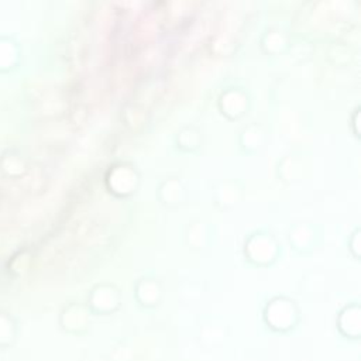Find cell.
Masks as SVG:
<instances>
[{"instance_id": "6da1fadb", "label": "cell", "mask_w": 361, "mask_h": 361, "mask_svg": "<svg viewBox=\"0 0 361 361\" xmlns=\"http://www.w3.org/2000/svg\"><path fill=\"white\" fill-rule=\"evenodd\" d=\"M18 61V47L10 37H0V72H8Z\"/></svg>"}]
</instances>
